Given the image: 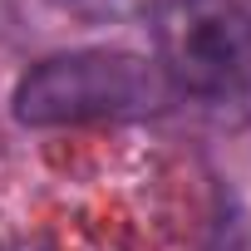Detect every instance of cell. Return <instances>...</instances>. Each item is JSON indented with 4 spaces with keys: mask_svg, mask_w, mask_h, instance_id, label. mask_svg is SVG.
Wrapping results in <instances>:
<instances>
[{
    "mask_svg": "<svg viewBox=\"0 0 251 251\" xmlns=\"http://www.w3.org/2000/svg\"><path fill=\"white\" fill-rule=\"evenodd\" d=\"M64 10L84 15V20H128V15H143L153 10L158 0H59Z\"/></svg>",
    "mask_w": 251,
    "mask_h": 251,
    "instance_id": "obj_3",
    "label": "cell"
},
{
    "mask_svg": "<svg viewBox=\"0 0 251 251\" xmlns=\"http://www.w3.org/2000/svg\"><path fill=\"white\" fill-rule=\"evenodd\" d=\"M168 79L153 59L128 50H74L35 64L15 89V118L30 128L99 118H143L168 103Z\"/></svg>",
    "mask_w": 251,
    "mask_h": 251,
    "instance_id": "obj_1",
    "label": "cell"
},
{
    "mask_svg": "<svg viewBox=\"0 0 251 251\" xmlns=\"http://www.w3.org/2000/svg\"><path fill=\"white\" fill-rule=\"evenodd\" d=\"M153 45L173 94L202 103L251 99V0H158Z\"/></svg>",
    "mask_w": 251,
    "mask_h": 251,
    "instance_id": "obj_2",
    "label": "cell"
},
{
    "mask_svg": "<svg viewBox=\"0 0 251 251\" xmlns=\"http://www.w3.org/2000/svg\"><path fill=\"white\" fill-rule=\"evenodd\" d=\"M0 251H54L50 241H30V236H20V241H5Z\"/></svg>",
    "mask_w": 251,
    "mask_h": 251,
    "instance_id": "obj_4",
    "label": "cell"
}]
</instances>
